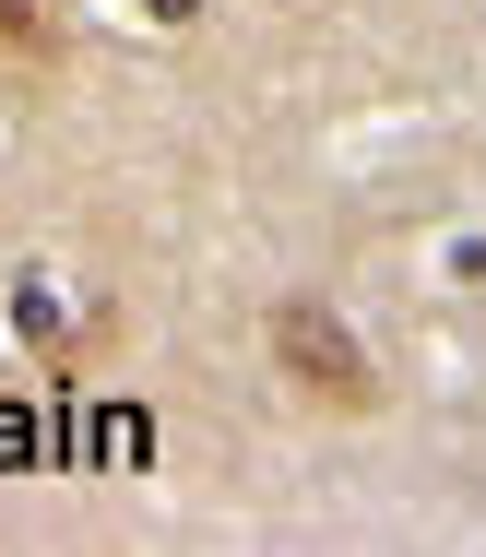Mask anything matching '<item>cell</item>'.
<instances>
[{
	"mask_svg": "<svg viewBox=\"0 0 486 557\" xmlns=\"http://www.w3.org/2000/svg\"><path fill=\"white\" fill-rule=\"evenodd\" d=\"M273 356H285V380L321 392L333 416H367V404H379V368L357 356V333H345L321 297H285V309H273Z\"/></svg>",
	"mask_w": 486,
	"mask_h": 557,
	"instance_id": "cell-1",
	"label": "cell"
},
{
	"mask_svg": "<svg viewBox=\"0 0 486 557\" xmlns=\"http://www.w3.org/2000/svg\"><path fill=\"white\" fill-rule=\"evenodd\" d=\"M0 462H36V428L24 416H0Z\"/></svg>",
	"mask_w": 486,
	"mask_h": 557,
	"instance_id": "cell-2",
	"label": "cell"
}]
</instances>
